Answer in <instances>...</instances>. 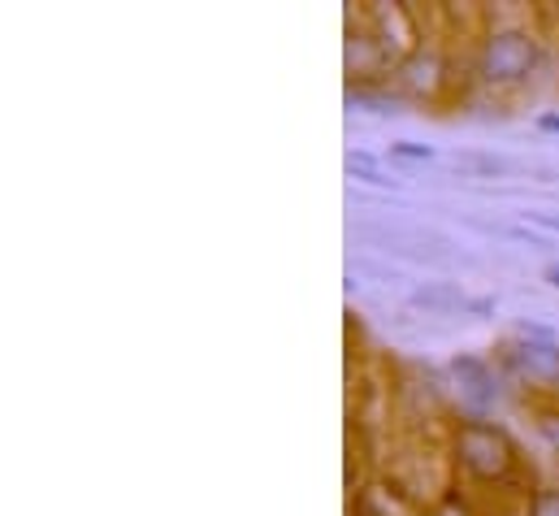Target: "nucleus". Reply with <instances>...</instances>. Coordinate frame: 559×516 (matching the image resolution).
I'll return each instance as SVG.
<instances>
[{"mask_svg": "<svg viewBox=\"0 0 559 516\" xmlns=\"http://www.w3.org/2000/svg\"><path fill=\"white\" fill-rule=\"evenodd\" d=\"M516 365H521L530 378L559 383V348L556 343H521V348H516Z\"/></svg>", "mask_w": 559, "mask_h": 516, "instance_id": "nucleus-4", "label": "nucleus"}, {"mask_svg": "<svg viewBox=\"0 0 559 516\" xmlns=\"http://www.w3.org/2000/svg\"><path fill=\"white\" fill-rule=\"evenodd\" d=\"M534 516H559L556 491H538V495H534Z\"/></svg>", "mask_w": 559, "mask_h": 516, "instance_id": "nucleus-7", "label": "nucleus"}, {"mask_svg": "<svg viewBox=\"0 0 559 516\" xmlns=\"http://www.w3.org/2000/svg\"><path fill=\"white\" fill-rule=\"evenodd\" d=\"M451 370H455V378L464 383V390H468V399H473V403H481V408H486V403H495V395H499V390L490 387V374H486V365H481L477 356H455V361H451Z\"/></svg>", "mask_w": 559, "mask_h": 516, "instance_id": "nucleus-5", "label": "nucleus"}, {"mask_svg": "<svg viewBox=\"0 0 559 516\" xmlns=\"http://www.w3.org/2000/svg\"><path fill=\"white\" fill-rule=\"evenodd\" d=\"M538 127H543V130H559V118H556V114H543V118H538Z\"/></svg>", "mask_w": 559, "mask_h": 516, "instance_id": "nucleus-9", "label": "nucleus"}, {"mask_svg": "<svg viewBox=\"0 0 559 516\" xmlns=\"http://www.w3.org/2000/svg\"><path fill=\"white\" fill-rule=\"evenodd\" d=\"M455 447H460V465L473 478H486V482L490 478H508L512 465H516V452H512L508 434L499 425H490V421H464Z\"/></svg>", "mask_w": 559, "mask_h": 516, "instance_id": "nucleus-2", "label": "nucleus"}, {"mask_svg": "<svg viewBox=\"0 0 559 516\" xmlns=\"http://www.w3.org/2000/svg\"><path fill=\"white\" fill-rule=\"evenodd\" d=\"M442 83V57L433 48H413L404 61H400V87L413 92V96H433Z\"/></svg>", "mask_w": 559, "mask_h": 516, "instance_id": "nucleus-3", "label": "nucleus"}, {"mask_svg": "<svg viewBox=\"0 0 559 516\" xmlns=\"http://www.w3.org/2000/svg\"><path fill=\"white\" fill-rule=\"evenodd\" d=\"M547 226H556V231H559V218H547Z\"/></svg>", "mask_w": 559, "mask_h": 516, "instance_id": "nucleus-11", "label": "nucleus"}, {"mask_svg": "<svg viewBox=\"0 0 559 516\" xmlns=\"http://www.w3.org/2000/svg\"><path fill=\"white\" fill-rule=\"evenodd\" d=\"M538 430H543V438L559 452V412H543L538 417Z\"/></svg>", "mask_w": 559, "mask_h": 516, "instance_id": "nucleus-8", "label": "nucleus"}, {"mask_svg": "<svg viewBox=\"0 0 559 516\" xmlns=\"http://www.w3.org/2000/svg\"><path fill=\"white\" fill-rule=\"evenodd\" d=\"M538 57H543V48L525 26H495L481 44L477 74L490 87H521L538 70Z\"/></svg>", "mask_w": 559, "mask_h": 516, "instance_id": "nucleus-1", "label": "nucleus"}, {"mask_svg": "<svg viewBox=\"0 0 559 516\" xmlns=\"http://www.w3.org/2000/svg\"><path fill=\"white\" fill-rule=\"evenodd\" d=\"M547 282H556V286H559V265H551V269H547Z\"/></svg>", "mask_w": 559, "mask_h": 516, "instance_id": "nucleus-10", "label": "nucleus"}, {"mask_svg": "<svg viewBox=\"0 0 559 516\" xmlns=\"http://www.w3.org/2000/svg\"><path fill=\"white\" fill-rule=\"evenodd\" d=\"M391 156H404V161H429L433 152L425 143H391Z\"/></svg>", "mask_w": 559, "mask_h": 516, "instance_id": "nucleus-6", "label": "nucleus"}]
</instances>
